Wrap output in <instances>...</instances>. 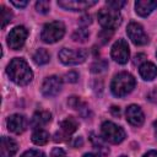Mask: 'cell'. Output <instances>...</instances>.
<instances>
[{
    "instance_id": "cell-1",
    "label": "cell",
    "mask_w": 157,
    "mask_h": 157,
    "mask_svg": "<svg viewBox=\"0 0 157 157\" xmlns=\"http://www.w3.org/2000/svg\"><path fill=\"white\" fill-rule=\"evenodd\" d=\"M7 75L17 85L25 86L27 83H29L33 78V72L29 67V65L27 64V61L22 58H15L10 61V64L7 65Z\"/></svg>"
},
{
    "instance_id": "cell-2",
    "label": "cell",
    "mask_w": 157,
    "mask_h": 157,
    "mask_svg": "<svg viewBox=\"0 0 157 157\" xmlns=\"http://www.w3.org/2000/svg\"><path fill=\"white\" fill-rule=\"evenodd\" d=\"M135 78L129 72H119L114 76L110 88L114 96L117 97H124L128 93H130L135 87Z\"/></svg>"
},
{
    "instance_id": "cell-3",
    "label": "cell",
    "mask_w": 157,
    "mask_h": 157,
    "mask_svg": "<svg viewBox=\"0 0 157 157\" xmlns=\"http://www.w3.org/2000/svg\"><path fill=\"white\" fill-rule=\"evenodd\" d=\"M98 21L104 29L113 31L121 23V16L118 10L112 7H103L98 11Z\"/></svg>"
},
{
    "instance_id": "cell-4",
    "label": "cell",
    "mask_w": 157,
    "mask_h": 157,
    "mask_svg": "<svg viewBox=\"0 0 157 157\" xmlns=\"http://www.w3.org/2000/svg\"><path fill=\"white\" fill-rule=\"evenodd\" d=\"M64 33H65L64 23L60 21H53L43 27L40 38L45 43H55L64 37Z\"/></svg>"
},
{
    "instance_id": "cell-5",
    "label": "cell",
    "mask_w": 157,
    "mask_h": 157,
    "mask_svg": "<svg viewBox=\"0 0 157 157\" xmlns=\"http://www.w3.org/2000/svg\"><path fill=\"white\" fill-rule=\"evenodd\" d=\"M102 136L105 141L112 144H120L125 139V131L121 126L112 121H104L102 124Z\"/></svg>"
},
{
    "instance_id": "cell-6",
    "label": "cell",
    "mask_w": 157,
    "mask_h": 157,
    "mask_svg": "<svg viewBox=\"0 0 157 157\" xmlns=\"http://www.w3.org/2000/svg\"><path fill=\"white\" fill-rule=\"evenodd\" d=\"M87 50L86 49H67L64 48L59 53V59L66 65H77L86 60Z\"/></svg>"
},
{
    "instance_id": "cell-7",
    "label": "cell",
    "mask_w": 157,
    "mask_h": 157,
    "mask_svg": "<svg viewBox=\"0 0 157 157\" xmlns=\"http://www.w3.org/2000/svg\"><path fill=\"white\" fill-rule=\"evenodd\" d=\"M59 126H60V130L58 132H55V135H54V141L55 142H61V141L67 140L70 137V135L74 134L77 130L78 123L75 118L69 117V118L61 120Z\"/></svg>"
},
{
    "instance_id": "cell-8",
    "label": "cell",
    "mask_w": 157,
    "mask_h": 157,
    "mask_svg": "<svg viewBox=\"0 0 157 157\" xmlns=\"http://www.w3.org/2000/svg\"><path fill=\"white\" fill-rule=\"evenodd\" d=\"M28 36L27 29L23 26H17L13 29L10 31L9 36H7V44L11 49L17 50L20 48H22V45L26 42V38Z\"/></svg>"
},
{
    "instance_id": "cell-9",
    "label": "cell",
    "mask_w": 157,
    "mask_h": 157,
    "mask_svg": "<svg viewBox=\"0 0 157 157\" xmlns=\"http://www.w3.org/2000/svg\"><path fill=\"white\" fill-rule=\"evenodd\" d=\"M126 33H128L129 38L131 39V42L136 45H144L148 42L147 34L145 33L142 26L137 22H130L126 28Z\"/></svg>"
},
{
    "instance_id": "cell-10",
    "label": "cell",
    "mask_w": 157,
    "mask_h": 157,
    "mask_svg": "<svg viewBox=\"0 0 157 157\" xmlns=\"http://www.w3.org/2000/svg\"><path fill=\"white\" fill-rule=\"evenodd\" d=\"M112 58L119 63V64H125L128 63L129 60V55H130V52H129V45L128 43L124 40V39H118L113 47H112Z\"/></svg>"
},
{
    "instance_id": "cell-11",
    "label": "cell",
    "mask_w": 157,
    "mask_h": 157,
    "mask_svg": "<svg viewBox=\"0 0 157 157\" xmlns=\"http://www.w3.org/2000/svg\"><path fill=\"white\" fill-rule=\"evenodd\" d=\"M61 78L58 76H49L44 80L42 85V93L45 97H54L61 90Z\"/></svg>"
},
{
    "instance_id": "cell-12",
    "label": "cell",
    "mask_w": 157,
    "mask_h": 157,
    "mask_svg": "<svg viewBox=\"0 0 157 157\" xmlns=\"http://www.w3.org/2000/svg\"><path fill=\"white\" fill-rule=\"evenodd\" d=\"M97 1H90V0H64V1H58V5L65 10H71V11H82L87 10L88 7L96 5Z\"/></svg>"
},
{
    "instance_id": "cell-13",
    "label": "cell",
    "mask_w": 157,
    "mask_h": 157,
    "mask_svg": "<svg viewBox=\"0 0 157 157\" xmlns=\"http://www.w3.org/2000/svg\"><path fill=\"white\" fill-rule=\"evenodd\" d=\"M7 128L15 134H22L27 128V119L21 114H13L7 119Z\"/></svg>"
},
{
    "instance_id": "cell-14",
    "label": "cell",
    "mask_w": 157,
    "mask_h": 157,
    "mask_svg": "<svg viewBox=\"0 0 157 157\" xmlns=\"http://www.w3.org/2000/svg\"><path fill=\"white\" fill-rule=\"evenodd\" d=\"M144 113L139 105L131 104L126 108V120L134 125V126H140L144 123Z\"/></svg>"
},
{
    "instance_id": "cell-15",
    "label": "cell",
    "mask_w": 157,
    "mask_h": 157,
    "mask_svg": "<svg viewBox=\"0 0 157 157\" xmlns=\"http://www.w3.org/2000/svg\"><path fill=\"white\" fill-rule=\"evenodd\" d=\"M156 7H157L156 0H139L135 2V10L142 17L148 16Z\"/></svg>"
},
{
    "instance_id": "cell-16",
    "label": "cell",
    "mask_w": 157,
    "mask_h": 157,
    "mask_svg": "<svg viewBox=\"0 0 157 157\" xmlns=\"http://www.w3.org/2000/svg\"><path fill=\"white\" fill-rule=\"evenodd\" d=\"M17 151V144L10 137H1V157H12Z\"/></svg>"
},
{
    "instance_id": "cell-17",
    "label": "cell",
    "mask_w": 157,
    "mask_h": 157,
    "mask_svg": "<svg viewBox=\"0 0 157 157\" xmlns=\"http://www.w3.org/2000/svg\"><path fill=\"white\" fill-rule=\"evenodd\" d=\"M139 72H140V75H141V77L144 80L151 81V80H153L157 76V67H156L155 64L148 63V61H145V63H142L140 65Z\"/></svg>"
},
{
    "instance_id": "cell-18",
    "label": "cell",
    "mask_w": 157,
    "mask_h": 157,
    "mask_svg": "<svg viewBox=\"0 0 157 157\" xmlns=\"http://www.w3.org/2000/svg\"><path fill=\"white\" fill-rule=\"evenodd\" d=\"M52 119V114L48 112V110H39V112H36L34 115L32 117V121H31V125L33 128H40V126H44L45 124H48Z\"/></svg>"
},
{
    "instance_id": "cell-19",
    "label": "cell",
    "mask_w": 157,
    "mask_h": 157,
    "mask_svg": "<svg viewBox=\"0 0 157 157\" xmlns=\"http://www.w3.org/2000/svg\"><path fill=\"white\" fill-rule=\"evenodd\" d=\"M32 141L36 144V145H45L48 141H49V134L43 130V129H37L33 134H32Z\"/></svg>"
},
{
    "instance_id": "cell-20",
    "label": "cell",
    "mask_w": 157,
    "mask_h": 157,
    "mask_svg": "<svg viewBox=\"0 0 157 157\" xmlns=\"http://www.w3.org/2000/svg\"><path fill=\"white\" fill-rule=\"evenodd\" d=\"M49 59H50L49 53H48L45 49H43V48L38 49V50L33 54V60H34V63H36L37 65H44V64H47V63L49 61Z\"/></svg>"
},
{
    "instance_id": "cell-21",
    "label": "cell",
    "mask_w": 157,
    "mask_h": 157,
    "mask_svg": "<svg viewBox=\"0 0 157 157\" xmlns=\"http://www.w3.org/2000/svg\"><path fill=\"white\" fill-rule=\"evenodd\" d=\"M91 141H92L93 146H94L97 150H99L102 153L107 155V153L109 152L108 147L105 146V144L103 142V140H102L99 136H97V135H94V134H91Z\"/></svg>"
},
{
    "instance_id": "cell-22",
    "label": "cell",
    "mask_w": 157,
    "mask_h": 157,
    "mask_svg": "<svg viewBox=\"0 0 157 157\" xmlns=\"http://www.w3.org/2000/svg\"><path fill=\"white\" fill-rule=\"evenodd\" d=\"M88 36H90V33H88L87 29H85V28H78V29H76V31L74 32L72 39L76 40V42H86L87 38H88Z\"/></svg>"
},
{
    "instance_id": "cell-23",
    "label": "cell",
    "mask_w": 157,
    "mask_h": 157,
    "mask_svg": "<svg viewBox=\"0 0 157 157\" xmlns=\"http://www.w3.org/2000/svg\"><path fill=\"white\" fill-rule=\"evenodd\" d=\"M11 18H12V12H11L7 7H5V6L2 5V6H1V21H2L1 27H2V28H5V27H6V25H7V23H10Z\"/></svg>"
},
{
    "instance_id": "cell-24",
    "label": "cell",
    "mask_w": 157,
    "mask_h": 157,
    "mask_svg": "<svg viewBox=\"0 0 157 157\" xmlns=\"http://www.w3.org/2000/svg\"><path fill=\"white\" fill-rule=\"evenodd\" d=\"M107 66H108V63H107L105 60L101 59V60L94 61V63L91 65V71H92V72H102V71H104V70L107 69Z\"/></svg>"
},
{
    "instance_id": "cell-25",
    "label": "cell",
    "mask_w": 157,
    "mask_h": 157,
    "mask_svg": "<svg viewBox=\"0 0 157 157\" xmlns=\"http://www.w3.org/2000/svg\"><path fill=\"white\" fill-rule=\"evenodd\" d=\"M67 103H69L74 109H77V110H80V112H81L83 108H86L85 103H82L78 97H70V99L67 101Z\"/></svg>"
},
{
    "instance_id": "cell-26",
    "label": "cell",
    "mask_w": 157,
    "mask_h": 157,
    "mask_svg": "<svg viewBox=\"0 0 157 157\" xmlns=\"http://www.w3.org/2000/svg\"><path fill=\"white\" fill-rule=\"evenodd\" d=\"M36 9L38 12H42V13H45L49 11L50 9V4L49 1H44V0H39L37 4H36Z\"/></svg>"
},
{
    "instance_id": "cell-27",
    "label": "cell",
    "mask_w": 157,
    "mask_h": 157,
    "mask_svg": "<svg viewBox=\"0 0 157 157\" xmlns=\"http://www.w3.org/2000/svg\"><path fill=\"white\" fill-rule=\"evenodd\" d=\"M105 4H107L108 7H112L114 10H119V9H121L125 5V1H123V0H118V1L117 0H109Z\"/></svg>"
},
{
    "instance_id": "cell-28",
    "label": "cell",
    "mask_w": 157,
    "mask_h": 157,
    "mask_svg": "<svg viewBox=\"0 0 157 157\" xmlns=\"http://www.w3.org/2000/svg\"><path fill=\"white\" fill-rule=\"evenodd\" d=\"M112 36H113V31H109V29H103V31L98 34V37H99V39L102 40V43H107V42L110 39Z\"/></svg>"
},
{
    "instance_id": "cell-29",
    "label": "cell",
    "mask_w": 157,
    "mask_h": 157,
    "mask_svg": "<svg viewBox=\"0 0 157 157\" xmlns=\"http://www.w3.org/2000/svg\"><path fill=\"white\" fill-rule=\"evenodd\" d=\"M21 157H45V155L38 150H28Z\"/></svg>"
},
{
    "instance_id": "cell-30",
    "label": "cell",
    "mask_w": 157,
    "mask_h": 157,
    "mask_svg": "<svg viewBox=\"0 0 157 157\" xmlns=\"http://www.w3.org/2000/svg\"><path fill=\"white\" fill-rule=\"evenodd\" d=\"M77 78H78V75L76 71H69L65 75V81H67V82H76Z\"/></svg>"
},
{
    "instance_id": "cell-31",
    "label": "cell",
    "mask_w": 157,
    "mask_h": 157,
    "mask_svg": "<svg viewBox=\"0 0 157 157\" xmlns=\"http://www.w3.org/2000/svg\"><path fill=\"white\" fill-rule=\"evenodd\" d=\"M50 157H67L66 152L63 150V148H59V147H55L52 153H50Z\"/></svg>"
},
{
    "instance_id": "cell-32",
    "label": "cell",
    "mask_w": 157,
    "mask_h": 157,
    "mask_svg": "<svg viewBox=\"0 0 157 157\" xmlns=\"http://www.w3.org/2000/svg\"><path fill=\"white\" fill-rule=\"evenodd\" d=\"M92 21H91V16H88V15H86V16H82L81 18H80V23L81 25H90Z\"/></svg>"
},
{
    "instance_id": "cell-33",
    "label": "cell",
    "mask_w": 157,
    "mask_h": 157,
    "mask_svg": "<svg viewBox=\"0 0 157 157\" xmlns=\"http://www.w3.org/2000/svg\"><path fill=\"white\" fill-rule=\"evenodd\" d=\"M146 56H145V54H137L136 56H135V60H134V64H137V63H141V61H144V59H145Z\"/></svg>"
},
{
    "instance_id": "cell-34",
    "label": "cell",
    "mask_w": 157,
    "mask_h": 157,
    "mask_svg": "<svg viewBox=\"0 0 157 157\" xmlns=\"http://www.w3.org/2000/svg\"><path fill=\"white\" fill-rule=\"evenodd\" d=\"M11 4L12 5H15V6H17V7H25V6H27V1H11Z\"/></svg>"
},
{
    "instance_id": "cell-35",
    "label": "cell",
    "mask_w": 157,
    "mask_h": 157,
    "mask_svg": "<svg viewBox=\"0 0 157 157\" xmlns=\"http://www.w3.org/2000/svg\"><path fill=\"white\" fill-rule=\"evenodd\" d=\"M110 110H112V113H113L114 115H119V114H120V109H119V107H112Z\"/></svg>"
},
{
    "instance_id": "cell-36",
    "label": "cell",
    "mask_w": 157,
    "mask_h": 157,
    "mask_svg": "<svg viewBox=\"0 0 157 157\" xmlns=\"http://www.w3.org/2000/svg\"><path fill=\"white\" fill-rule=\"evenodd\" d=\"M144 157H157V151H148Z\"/></svg>"
},
{
    "instance_id": "cell-37",
    "label": "cell",
    "mask_w": 157,
    "mask_h": 157,
    "mask_svg": "<svg viewBox=\"0 0 157 157\" xmlns=\"http://www.w3.org/2000/svg\"><path fill=\"white\" fill-rule=\"evenodd\" d=\"M81 145H82V139H81V137H77V139L75 140V142H74V146L77 147V146H81Z\"/></svg>"
},
{
    "instance_id": "cell-38",
    "label": "cell",
    "mask_w": 157,
    "mask_h": 157,
    "mask_svg": "<svg viewBox=\"0 0 157 157\" xmlns=\"http://www.w3.org/2000/svg\"><path fill=\"white\" fill-rule=\"evenodd\" d=\"M83 157H99L98 155H94V153H86Z\"/></svg>"
},
{
    "instance_id": "cell-39",
    "label": "cell",
    "mask_w": 157,
    "mask_h": 157,
    "mask_svg": "<svg viewBox=\"0 0 157 157\" xmlns=\"http://www.w3.org/2000/svg\"><path fill=\"white\" fill-rule=\"evenodd\" d=\"M153 126H155V134H156V137H157V121H155Z\"/></svg>"
},
{
    "instance_id": "cell-40",
    "label": "cell",
    "mask_w": 157,
    "mask_h": 157,
    "mask_svg": "<svg viewBox=\"0 0 157 157\" xmlns=\"http://www.w3.org/2000/svg\"><path fill=\"white\" fill-rule=\"evenodd\" d=\"M120 157H125V156H120Z\"/></svg>"
}]
</instances>
